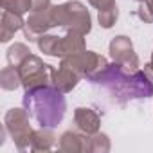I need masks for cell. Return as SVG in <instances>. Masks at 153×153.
<instances>
[{
	"label": "cell",
	"instance_id": "2e32d148",
	"mask_svg": "<svg viewBox=\"0 0 153 153\" xmlns=\"http://www.w3.org/2000/svg\"><path fill=\"white\" fill-rule=\"evenodd\" d=\"M31 56V49L25 45V43H13L9 49H7V54H6V58H7V63L11 65V67H20L27 58Z\"/></svg>",
	"mask_w": 153,
	"mask_h": 153
},
{
	"label": "cell",
	"instance_id": "4fadbf2b",
	"mask_svg": "<svg viewBox=\"0 0 153 153\" xmlns=\"http://www.w3.org/2000/svg\"><path fill=\"white\" fill-rule=\"evenodd\" d=\"M87 51L85 45V34L78 33V31H67L65 36H61L59 40V47H58V58H65V56H72V54H79Z\"/></svg>",
	"mask_w": 153,
	"mask_h": 153
},
{
	"label": "cell",
	"instance_id": "277c9868",
	"mask_svg": "<svg viewBox=\"0 0 153 153\" xmlns=\"http://www.w3.org/2000/svg\"><path fill=\"white\" fill-rule=\"evenodd\" d=\"M4 128L11 135L18 151H31L33 146V126L29 124L27 108H11L4 115Z\"/></svg>",
	"mask_w": 153,
	"mask_h": 153
},
{
	"label": "cell",
	"instance_id": "7c38bea8",
	"mask_svg": "<svg viewBox=\"0 0 153 153\" xmlns=\"http://www.w3.org/2000/svg\"><path fill=\"white\" fill-rule=\"evenodd\" d=\"M25 25V20L22 15H16V13H11V11H2V16H0V42L2 43H7L11 42V38L22 31Z\"/></svg>",
	"mask_w": 153,
	"mask_h": 153
},
{
	"label": "cell",
	"instance_id": "603a6c76",
	"mask_svg": "<svg viewBox=\"0 0 153 153\" xmlns=\"http://www.w3.org/2000/svg\"><path fill=\"white\" fill-rule=\"evenodd\" d=\"M51 6H52L51 0H33L31 11H45V9H49Z\"/></svg>",
	"mask_w": 153,
	"mask_h": 153
},
{
	"label": "cell",
	"instance_id": "5bb4252c",
	"mask_svg": "<svg viewBox=\"0 0 153 153\" xmlns=\"http://www.w3.org/2000/svg\"><path fill=\"white\" fill-rule=\"evenodd\" d=\"M56 144V135L51 131V128H40L33 131V146L31 151H49Z\"/></svg>",
	"mask_w": 153,
	"mask_h": 153
},
{
	"label": "cell",
	"instance_id": "d4e9b609",
	"mask_svg": "<svg viewBox=\"0 0 153 153\" xmlns=\"http://www.w3.org/2000/svg\"><path fill=\"white\" fill-rule=\"evenodd\" d=\"M135 2H139V4H140V2H146V0H135Z\"/></svg>",
	"mask_w": 153,
	"mask_h": 153
},
{
	"label": "cell",
	"instance_id": "e0dca14e",
	"mask_svg": "<svg viewBox=\"0 0 153 153\" xmlns=\"http://www.w3.org/2000/svg\"><path fill=\"white\" fill-rule=\"evenodd\" d=\"M59 40L61 36H54V34H43L40 36V40L36 42L38 49L45 54V56H52V58H58V47H59Z\"/></svg>",
	"mask_w": 153,
	"mask_h": 153
},
{
	"label": "cell",
	"instance_id": "9c48e42d",
	"mask_svg": "<svg viewBox=\"0 0 153 153\" xmlns=\"http://www.w3.org/2000/svg\"><path fill=\"white\" fill-rule=\"evenodd\" d=\"M79 79H81V76L76 72V70H72L70 67L59 63L58 68H52L51 85H52L56 90H59L61 94H68V92H72L76 87H78Z\"/></svg>",
	"mask_w": 153,
	"mask_h": 153
},
{
	"label": "cell",
	"instance_id": "ffe728a7",
	"mask_svg": "<svg viewBox=\"0 0 153 153\" xmlns=\"http://www.w3.org/2000/svg\"><path fill=\"white\" fill-rule=\"evenodd\" d=\"M0 6L6 11H11V13H16V15L24 16L25 13H31L33 0H2Z\"/></svg>",
	"mask_w": 153,
	"mask_h": 153
},
{
	"label": "cell",
	"instance_id": "52a82bcc",
	"mask_svg": "<svg viewBox=\"0 0 153 153\" xmlns=\"http://www.w3.org/2000/svg\"><path fill=\"white\" fill-rule=\"evenodd\" d=\"M108 52H110V58L114 59V63L121 65L124 70L128 72H137L140 63H139V56L135 54L133 51V42L124 36V34H119L115 38H112L110 45H108Z\"/></svg>",
	"mask_w": 153,
	"mask_h": 153
},
{
	"label": "cell",
	"instance_id": "484cf974",
	"mask_svg": "<svg viewBox=\"0 0 153 153\" xmlns=\"http://www.w3.org/2000/svg\"><path fill=\"white\" fill-rule=\"evenodd\" d=\"M149 4H151V7H153V0H149Z\"/></svg>",
	"mask_w": 153,
	"mask_h": 153
},
{
	"label": "cell",
	"instance_id": "8992f818",
	"mask_svg": "<svg viewBox=\"0 0 153 153\" xmlns=\"http://www.w3.org/2000/svg\"><path fill=\"white\" fill-rule=\"evenodd\" d=\"M52 65H47L42 61V58L31 54L20 67V78H22V87L24 90H34L40 87L51 85V76H52Z\"/></svg>",
	"mask_w": 153,
	"mask_h": 153
},
{
	"label": "cell",
	"instance_id": "ba28073f",
	"mask_svg": "<svg viewBox=\"0 0 153 153\" xmlns=\"http://www.w3.org/2000/svg\"><path fill=\"white\" fill-rule=\"evenodd\" d=\"M52 27H56V25H54L51 7H49L45 11H31L22 31H24V34L29 42H38L40 36L47 34Z\"/></svg>",
	"mask_w": 153,
	"mask_h": 153
},
{
	"label": "cell",
	"instance_id": "5b68a950",
	"mask_svg": "<svg viewBox=\"0 0 153 153\" xmlns=\"http://www.w3.org/2000/svg\"><path fill=\"white\" fill-rule=\"evenodd\" d=\"M61 63L76 70L81 78H87L88 81H94L97 76L108 67V61L105 56L94 52V51H83L79 54H72L61 58Z\"/></svg>",
	"mask_w": 153,
	"mask_h": 153
},
{
	"label": "cell",
	"instance_id": "7402d4cb",
	"mask_svg": "<svg viewBox=\"0 0 153 153\" xmlns=\"http://www.w3.org/2000/svg\"><path fill=\"white\" fill-rule=\"evenodd\" d=\"M88 4H90L94 9L101 11V9H106V7L114 6V4H115V0H88Z\"/></svg>",
	"mask_w": 153,
	"mask_h": 153
},
{
	"label": "cell",
	"instance_id": "ac0fdd59",
	"mask_svg": "<svg viewBox=\"0 0 153 153\" xmlns=\"http://www.w3.org/2000/svg\"><path fill=\"white\" fill-rule=\"evenodd\" d=\"M117 18H119V7H117V4H114V6H110L106 9L97 11V22H99V25L103 29H112L115 25Z\"/></svg>",
	"mask_w": 153,
	"mask_h": 153
},
{
	"label": "cell",
	"instance_id": "8fae6325",
	"mask_svg": "<svg viewBox=\"0 0 153 153\" xmlns=\"http://www.w3.org/2000/svg\"><path fill=\"white\" fill-rule=\"evenodd\" d=\"M74 124H76V128H78L81 133L94 135L101 128V117L92 108L78 106V108L74 110Z\"/></svg>",
	"mask_w": 153,
	"mask_h": 153
},
{
	"label": "cell",
	"instance_id": "cb8c5ba5",
	"mask_svg": "<svg viewBox=\"0 0 153 153\" xmlns=\"http://www.w3.org/2000/svg\"><path fill=\"white\" fill-rule=\"evenodd\" d=\"M144 67H146V70L149 72V76L153 78V52H151V59H149V63H148V65H144Z\"/></svg>",
	"mask_w": 153,
	"mask_h": 153
},
{
	"label": "cell",
	"instance_id": "3957f363",
	"mask_svg": "<svg viewBox=\"0 0 153 153\" xmlns=\"http://www.w3.org/2000/svg\"><path fill=\"white\" fill-rule=\"evenodd\" d=\"M51 15L54 25L65 31H78L85 36L92 31V16L87 6L79 0H68L63 4L51 6Z\"/></svg>",
	"mask_w": 153,
	"mask_h": 153
},
{
	"label": "cell",
	"instance_id": "6da1fadb",
	"mask_svg": "<svg viewBox=\"0 0 153 153\" xmlns=\"http://www.w3.org/2000/svg\"><path fill=\"white\" fill-rule=\"evenodd\" d=\"M92 83L106 85L114 94H121L128 99L151 97L153 96V78L144 68V72H128L121 65H108Z\"/></svg>",
	"mask_w": 153,
	"mask_h": 153
},
{
	"label": "cell",
	"instance_id": "44dd1931",
	"mask_svg": "<svg viewBox=\"0 0 153 153\" xmlns=\"http://www.w3.org/2000/svg\"><path fill=\"white\" fill-rule=\"evenodd\" d=\"M135 15H137L139 20H142L144 24H153V7H151V4H149V0L139 4Z\"/></svg>",
	"mask_w": 153,
	"mask_h": 153
},
{
	"label": "cell",
	"instance_id": "9a60e30c",
	"mask_svg": "<svg viewBox=\"0 0 153 153\" xmlns=\"http://www.w3.org/2000/svg\"><path fill=\"white\" fill-rule=\"evenodd\" d=\"M0 87L4 90H16L18 87H22V78L16 67H4L0 72Z\"/></svg>",
	"mask_w": 153,
	"mask_h": 153
},
{
	"label": "cell",
	"instance_id": "30bf717a",
	"mask_svg": "<svg viewBox=\"0 0 153 153\" xmlns=\"http://www.w3.org/2000/svg\"><path fill=\"white\" fill-rule=\"evenodd\" d=\"M58 149L63 153H90V135L78 131H65L58 140Z\"/></svg>",
	"mask_w": 153,
	"mask_h": 153
},
{
	"label": "cell",
	"instance_id": "d6986e66",
	"mask_svg": "<svg viewBox=\"0 0 153 153\" xmlns=\"http://www.w3.org/2000/svg\"><path fill=\"white\" fill-rule=\"evenodd\" d=\"M112 149L110 137L103 131L90 135V153H108Z\"/></svg>",
	"mask_w": 153,
	"mask_h": 153
},
{
	"label": "cell",
	"instance_id": "7a4b0ae2",
	"mask_svg": "<svg viewBox=\"0 0 153 153\" xmlns=\"http://www.w3.org/2000/svg\"><path fill=\"white\" fill-rule=\"evenodd\" d=\"M24 105L42 128L58 126L65 115V110H67V103H65L63 94L59 90H56L52 85L40 87L34 90H25Z\"/></svg>",
	"mask_w": 153,
	"mask_h": 153
}]
</instances>
